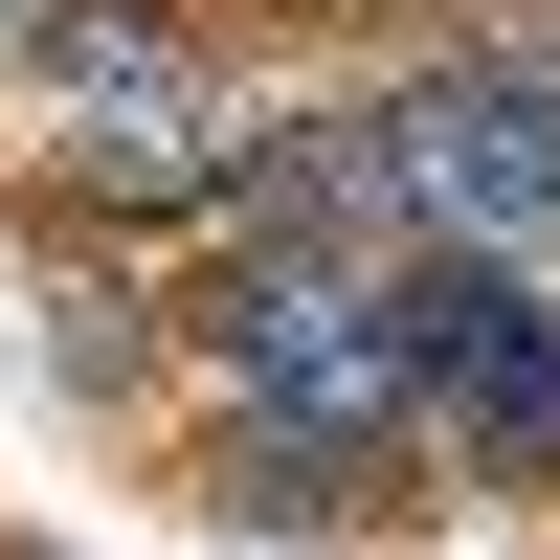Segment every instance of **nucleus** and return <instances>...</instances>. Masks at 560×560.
Listing matches in <instances>:
<instances>
[{"label": "nucleus", "instance_id": "obj_1", "mask_svg": "<svg viewBox=\"0 0 560 560\" xmlns=\"http://www.w3.org/2000/svg\"><path fill=\"white\" fill-rule=\"evenodd\" d=\"M382 202H404V247H516L560 269V23H427L382 90Z\"/></svg>", "mask_w": 560, "mask_h": 560}, {"label": "nucleus", "instance_id": "obj_7", "mask_svg": "<svg viewBox=\"0 0 560 560\" xmlns=\"http://www.w3.org/2000/svg\"><path fill=\"white\" fill-rule=\"evenodd\" d=\"M0 45H23V0H0Z\"/></svg>", "mask_w": 560, "mask_h": 560}, {"label": "nucleus", "instance_id": "obj_2", "mask_svg": "<svg viewBox=\"0 0 560 560\" xmlns=\"http://www.w3.org/2000/svg\"><path fill=\"white\" fill-rule=\"evenodd\" d=\"M404 359H427V448L471 493H560V269L404 247Z\"/></svg>", "mask_w": 560, "mask_h": 560}, {"label": "nucleus", "instance_id": "obj_3", "mask_svg": "<svg viewBox=\"0 0 560 560\" xmlns=\"http://www.w3.org/2000/svg\"><path fill=\"white\" fill-rule=\"evenodd\" d=\"M179 493H202L224 538H404L427 448H382V427H314V404H247V382H224V427L179 448Z\"/></svg>", "mask_w": 560, "mask_h": 560}, {"label": "nucleus", "instance_id": "obj_4", "mask_svg": "<svg viewBox=\"0 0 560 560\" xmlns=\"http://www.w3.org/2000/svg\"><path fill=\"white\" fill-rule=\"evenodd\" d=\"M202 0H23V45H0V68L45 90V113H68V90H135V68H202Z\"/></svg>", "mask_w": 560, "mask_h": 560}, {"label": "nucleus", "instance_id": "obj_6", "mask_svg": "<svg viewBox=\"0 0 560 560\" xmlns=\"http://www.w3.org/2000/svg\"><path fill=\"white\" fill-rule=\"evenodd\" d=\"M0 560H45V538H23V516H0Z\"/></svg>", "mask_w": 560, "mask_h": 560}, {"label": "nucleus", "instance_id": "obj_5", "mask_svg": "<svg viewBox=\"0 0 560 560\" xmlns=\"http://www.w3.org/2000/svg\"><path fill=\"white\" fill-rule=\"evenodd\" d=\"M337 23H471V0H337Z\"/></svg>", "mask_w": 560, "mask_h": 560}]
</instances>
